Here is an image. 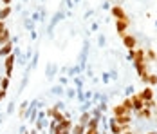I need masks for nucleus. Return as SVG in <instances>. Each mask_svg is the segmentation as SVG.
<instances>
[{
    "mask_svg": "<svg viewBox=\"0 0 157 134\" xmlns=\"http://www.w3.org/2000/svg\"><path fill=\"white\" fill-rule=\"evenodd\" d=\"M130 58L136 65L137 75H143L144 71H148V58H146V53L143 47H137L136 51H130Z\"/></svg>",
    "mask_w": 157,
    "mask_h": 134,
    "instance_id": "nucleus-1",
    "label": "nucleus"
},
{
    "mask_svg": "<svg viewBox=\"0 0 157 134\" xmlns=\"http://www.w3.org/2000/svg\"><path fill=\"white\" fill-rule=\"evenodd\" d=\"M71 129H72V120L65 118L62 123H54V121H52L51 132L52 134H71Z\"/></svg>",
    "mask_w": 157,
    "mask_h": 134,
    "instance_id": "nucleus-2",
    "label": "nucleus"
},
{
    "mask_svg": "<svg viewBox=\"0 0 157 134\" xmlns=\"http://www.w3.org/2000/svg\"><path fill=\"white\" fill-rule=\"evenodd\" d=\"M121 40H123V45H125L126 49H128V53L137 49V38H136L134 35H128V33H126V35L123 36V38H121Z\"/></svg>",
    "mask_w": 157,
    "mask_h": 134,
    "instance_id": "nucleus-3",
    "label": "nucleus"
},
{
    "mask_svg": "<svg viewBox=\"0 0 157 134\" xmlns=\"http://www.w3.org/2000/svg\"><path fill=\"white\" fill-rule=\"evenodd\" d=\"M130 27V18H125V20H116V31H117V35L123 38L126 35V31Z\"/></svg>",
    "mask_w": 157,
    "mask_h": 134,
    "instance_id": "nucleus-4",
    "label": "nucleus"
},
{
    "mask_svg": "<svg viewBox=\"0 0 157 134\" xmlns=\"http://www.w3.org/2000/svg\"><path fill=\"white\" fill-rule=\"evenodd\" d=\"M4 67H6V76H7V78H11V75H13V67H15V55H13V53L6 56Z\"/></svg>",
    "mask_w": 157,
    "mask_h": 134,
    "instance_id": "nucleus-5",
    "label": "nucleus"
},
{
    "mask_svg": "<svg viewBox=\"0 0 157 134\" xmlns=\"http://www.w3.org/2000/svg\"><path fill=\"white\" fill-rule=\"evenodd\" d=\"M112 15H114L116 20H125V18H128V15L125 13V9L121 6H112Z\"/></svg>",
    "mask_w": 157,
    "mask_h": 134,
    "instance_id": "nucleus-6",
    "label": "nucleus"
},
{
    "mask_svg": "<svg viewBox=\"0 0 157 134\" xmlns=\"http://www.w3.org/2000/svg\"><path fill=\"white\" fill-rule=\"evenodd\" d=\"M139 96H141L143 102H148V100H154V89L150 87V85H144V89L141 92H137Z\"/></svg>",
    "mask_w": 157,
    "mask_h": 134,
    "instance_id": "nucleus-7",
    "label": "nucleus"
},
{
    "mask_svg": "<svg viewBox=\"0 0 157 134\" xmlns=\"http://www.w3.org/2000/svg\"><path fill=\"white\" fill-rule=\"evenodd\" d=\"M130 100H132V107H134V111L137 112V111H141V109H144V102L141 100V96L139 94H132L130 96Z\"/></svg>",
    "mask_w": 157,
    "mask_h": 134,
    "instance_id": "nucleus-8",
    "label": "nucleus"
},
{
    "mask_svg": "<svg viewBox=\"0 0 157 134\" xmlns=\"http://www.w3.org/2000/svg\"><path fill=\"white\" fill-rule=\"evenodd\" d=\"M114 121L117 125H130L132 123V116L130 114H123V116H114Z\"/></svg>",
    "mask_w": 157,
    "mask_h": 134,
    "instance_id": "nucleus-9",
    "label": "nucleus"
},
{
    "mask_svg": "<svg viewBox=\"0 0 157 134\" xmlns=\"http://www.w3.org/2000/svg\"><path fill=\"white\" fill-rule=\"evenodd\" d=\"M13 40H9V42H7V44L6 45H2V47H0V56H7V55H11V53H13Z\"/></svg>",
    "mask_w": 157,
    "mask_h": 134,
    "instance_id": "nucleus-10",
    "label": "nucleus"
},
{
    "mask_svg": "<svg viewBox=\"0 0 157 134\" xmlns=\"http://www.w3.org/2000/svg\"><path fill=\"white\" fill-rule=\"evenodd\" d=\"M152 116H154V114H152V111H150V109H141V111H137V112H136V118H137V120H150Z\"/></svg>",
    "mask_w": 157,
    "mask_h": 134,
    "instance_id": "nucleus-11",
    "label": "nucleus"
},
{
    "mask_svg": "<svg viewBox=\"0 0 157 134\" xmlns=\"http://www.w3.org/2000/svg\"><path fill=\"white\" fill-rule=\"evenodd\" d=\"M9 40H11V33H9V29L6 27L4 31H0V47H2V45H6Z\"/></svg>",
    "mask_w": 157,
    "mask_h": 134,
    "instance_id": "nucleus-12",
    "label": "nucleus"
},
{
    "mask_svg": "<svg viewBox=\"0 0 157 134\" xmlns=\"http://www.w3.org/2000/svg\"><path fill=\"white\" fill-rule=\"evenodd\" d=\"M112 112H114V116H123V114H130V112H126V109L123 107V105H116L114 109H112Z\"/></svg>",
    "mask_w": 157,
    "mask_h": 134,
    "instance_id": "nucleus-13",
    "label": "nucleus"
},
{
    "mask_svg": "<svg viewBox=\"0 0 157 134\" xmlns=\"http://www.w3.org/2000/svg\"><path fill=\"white\" fill-rule=\"evenodd\" d=\"M9 15H11V6H4V7L0 9V20L4 22V20H6Z\"/></svg>",
    "mask_w": 157,
    "mask_h": 134,
    "instance_id": "nucleus-14",
    "label": "nucleus"
},
{
    "mask_svg": "<svg viewBox=\"0 0 157 134\" xmlns=\"http://www.w3.org/2000/svg\"><path fill=\"white\" fill-rule=\"evenodd\" d=\"M110 131H112V134H123V127L117 125V123L112 120V121H110Z\"/></svg>",
    "mask_w": 157,
    "mask_h": 134,
    "instance_id": "nucleus-15",
    "label": "nucleus"
},
{
    "mask_svg": "<svg viewBox=\"0 0 157 134\" xmlns=\"http://www.w3.org/2000/svg\"><path fill=\"white\" fill-rule=\"evenodd\" d=\"M85 125H81V123H76L72 129H71V134H85Z\"/></svg>",
    "mask_w": 157,
    "mask_h": 134,
    "instance_id": "nucleus-16",
    "label": "nucleus"
},
{
    "mask_svg": "<svg viewBox=\"0 0 157 134\" xmlns=\"http://www.w3.org/2000/svg\"><path fill=\"white\" fill-rule=\"evenodd\" d=\"M90 118H92V114H90V112H83V114L79 116V121H78V123H81V125H85V127H87V123L90 121Z\"/></svg>",
    "mask_w": 157,
    "mask_h": 134,
    "instance_id": "nucleus-17",
    "label": "nucleus"
},
{
    "mask_svg": "<svg viewBox=\"0 0 157 134\" xmlns=\"http://www.w3.org/2000/svg\"><path fill=\"white\" fill-rule=\"evenodd\" d=\"M121 105L126 109V112H132V111H134V107H132V100H130V98H125Z\"/></svg>",
    "mask_w": 157,
    "mask_h": 134,
    "instance_id": "nucleus-18",
    "label": "nucleus"
},
{
    "mask_svg": "<svg viewBox=\"0 0 157 134\" xmlns=\"http://www.w3.org/2000/svg\"><path fill=\"white\" fill-rule=\"evenodd\" d=\"M146 58L150 60V62H157V55H155V51H154V49H148V51H146Z\"/></svg>",
    "mask_w": 157,
    "mask_h": 134,
    "instance_id": "nucleus-19",
    "label": "nucleus"
},
{
    "mask_svg": "<svg viewBox=\"0 0 157 134\" xmlns=\"http://www.w3.org/2000/svg\"><path fill=\"white\" fill-rule=\"evenodd\" d=\"M98 125H99V118H98V116H92L90 121L87 123V129H89V127H98Z\"/></svg>",
    "mask_w": 157,
    "mask_h": 134,
    "instance_id": "nucleus-20",
    "label": "nucleus"
},
{
    "mask_svg": "<svg viewBox=\"0 0 157 134\" xmlns=\"http://www.w3.org/2000/svg\"><path fill=\"white\" fill-rule=\"evenodd\" d=\"M7 87H9V78L6 76V78H2V80H0V89L7 91Z\"/></svg>",
    "mask_w": 157,
    "mask_h": 134,
    "instance_id": "nucleus-21",
    "label": "nucleus"
},
{
    "mask_svg": "<svg viewBox=\"0 0 157 134\" xmlns=\"http://www.w3.org/2000/svg\"><path fill=\"white\" fill-rule=\"evenodd\" d=\"M154 107H157V104L154 102V100H148V102H144V109H150V111H152Z\"/></svg>",
    "mask_w": 157,
    "mask_h": 134,
    "instance_id": "nucleus-22",
    "label": "nucleus"
},
{
    "mask_svg": "<svg viewBox=\"0 0 157 134\" xmlns=\"http://www.w3.org/2000/svg\"><path fill=\"white\" fill-rule=\"evenodd\" d=\"M148 83H150V85H157V75L152 73V75L148 76Z\"/></svg>",
    "mask_w": 157,
    "mask_h": 134,
    "instance_id": "nucleus-23",
    "label": "nucleus"
},
{
    "mask_svg": "<svg viewBox=\"0 0 157 134\" xmlns=\"http://www.w3.org/2000/svg\"><path fill=\"white\" fill-rule=\"evenodd\" d=\"M85 134H99V129L98 127H89V129H85Z\"/></svg>",
    "mask_w": 157,
    "mask_h": 134,
    "instance_id": "nucleus-24",
    "label": "nucleus"
},
{
    "mask_svg": "<svg viewBox=\"0 0 157 134\" xmlns=\"http://www.w3.org/2000/svg\"><path fill=\"white\" fill-rule=\"evenodd\" d=\"M4 98H6V91H4V89H0V102H2Z\"/></svg>",
    "mask_w": 157,
    "mask_h": 134,
    "instance_id": "nucleus-25",
    "label": "nucleus"
},
{
    "mask_svg": "<svg viewBox=\"0 0 157 134\" xmlns=\"http://www.w3.org/2000/svg\"><path fill=\"white\" fill-rule=\"evenodd\" d=\"M11 2H13V0H2V4H4V6H9Z\"/></svg>",
    "mask_w": 157,
    "mask_h": 134,
    "instance_id": "nucleus-26",
    "label": "nucleus"
},
{
    "mask_svg": "<svg viewBox=\"0 0 157 134\" xmlns=\"http://www.w3.org/2000/svg\"><path fill=\"white\" fill-rule=\"evenodd\" d=\"M4 29H6V24H4V22L0 20V31H4Z\"/></svg>",
    "mask_w": 157,
    "mask_h": 134,
    "instance_id": "nucleus-27",
    "label": "nucleus"
},
{
    "mask_svg": "<svg viewBox=\"0 0 157 134\" xmlns=\"http://www.w3.org/2000/svg\"><path fill=\"white\" fill-rule=\"evenodd\" d=\"M146 134H157V131H150V132H146Z\"/></svg>",
    "mask_w": 157,
    "mask_h": 134,
    "instance_id": "nucleus-28",
    "label": "nucleus"
},
{
    "mask_svg": "<svg viewBox=\"0 0 157 134\" xmlns=\"http://www.w3.org/2000/svg\"><path fill=\"white\" fill-rule=\"evenodd\" d=\"M123 134H134V132H132V131H126V132H123Z\"/></svg>",
    "mask_w": 157,
    "mask_h": 134,
    "instance_id": "nucleus-29",
    "label": "nucleus"
},
{
    "mask_svg": "<svg viewBox=\"0 0 157 134\" xmlns=\"http://www.w3.org/2000/svg\"><path fill=\"white\" fill-rule=\"evenodd\" d=\"M155 116H157V111H155Z\"/></svg>",
    "mask_w": 157,
    "mask_h": 134,
    "instance_id": "nucleus-30",
    "label": "nucleus"
},
{
    "mask_svg": "<svg viewBox=\"0 0 157 134\" xmlns=\"http://www.w3.org/2000/svg\"><path fill=\"white\" fill-rule=\"evenodd\" d=\"M110 2H114V0H110Z\"/></svg>",
    "mask_w": 157,
    "mask_h": 134,
    "instance_id": "nucleus-31",
    "label": "nucleus"
}]
</instances>
